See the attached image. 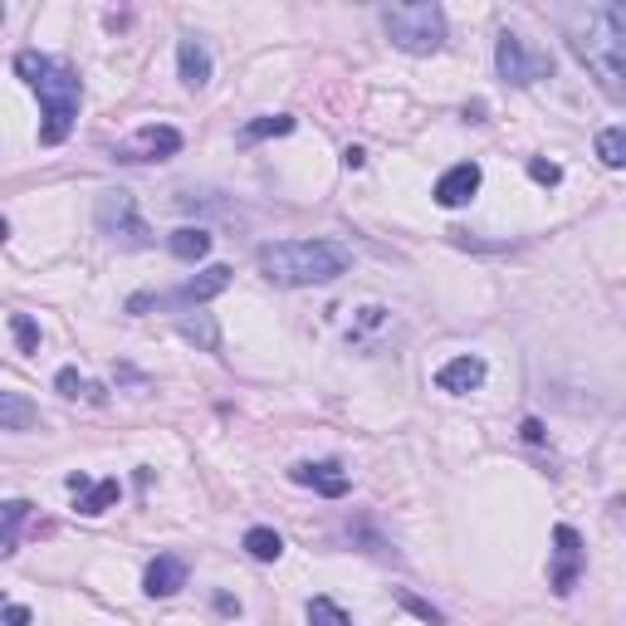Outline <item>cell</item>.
<instances>
[{"instance_id":"cell-31","label":"cell","mask_w":626,"mask_h":626,"mask_svg":"<svg viewBox=\"0 0 626 626\" xmlns=\"http://www.w3.org/2000/svg\"><path fill=\"white\" fill-rule=\"evenodd\" d=\"M215 607H221L225 617H241V602H235V597H225V592H221V597H215Z\"/></svg>"},{"instance_id":"cell-21","label":"cell","mask_w":626,"mask_h":626,"mask_svg":"<svg viewBox=\"0 0 626 626\" xmlns=\"http://www.w3.org/2000/svg\"><path fill=\"white\" fill-rule=\"evenodd\" d=\"M294 132V118L289 113H269V118H255V123H245L241 128V142H265V138H289Z\"/></svg>"},{"instance_id":"cell-19","label":"cell","mask_w":626,"mask_h":626,"mask_svg":"<svg viewBox=\"0 0 626 626\" xmlns=\"http://www.w3.org/2000/svg\"><path fill=\"white\" fill-rule=\"evenodd\" d=\"M54 386H60V396H70V402H78V396H84V402H94V406H104V402H108V386H104V382L78 378L74 368H60V372H54Z\"/></svg>"},{"instance_id":"cell-29","label":"cell","mask_w":626,"mask_h":626,"mask_svg":"<svg viewBox=\"0 0 626 626\" xmlns=\"http://www.w3.org/2000/svg\"><path fill=\"white\" fill-rule=\"evenodd\" d=\"M523 441H529V446H543V421L539 416L523 421Z\"/></svg>"},{"instance_id":"cell-15","label":"cell","mask_w":626,"mask_h":626,"mask_svg":"<svg viewBox=\"0 0 626 626\" xmlns=\"http://www.w3.org/2000/svg\"><path fill=\"white\" fill-rule=\"evenodd\" d=\"M35 426H40V406L25 392L0 386V431H35Z\"/></svg>"},{"instance_id":"cell-13","label":"cell","mask_w":626,"mask_h":626,"mask_svg":"<svg viewBox=\"0 0 626 626\" xmlns=\"http://www.w3.org/2000/svg\"><path fill=\"white\" fill-rule=\"evenodd\" d=\"M436 386L450 396H465L475 392V386H485V358H475V352H460V358H450L446 368L436 372Z\"/></svg>"},{"instance_id":"cell-12","label":"cell","mask_w":626,"mask_h":626,"mask_svg":"<svg viewBox=\"0 0 626 626\" xmlns=\"http://www.w3.org/2000/svg\"><path fill=\"white\" fill-rule=\"evenodd\" d=\"M181 587H187V558L157 553L152 563H147V573H142V592L147 597H177Z\"/></svg>"},{"instance_id":"cell-33","label":"cell","mask_w":626,"mask_h":626,"mask_svg":"<svg viewBox=\"0 0 626 626\" xmlns=\"http://www.w3.org/2000/svg\"><path fill=\"white\" fill-rule=\"evenodd\" d=\"M6 235H10V221H6V215H0V241H6Z\"/></svg>"},{"instance_id":"cell-3","label":"cell","mask_w":626,"mask_h":626,"mask_svg":"<svg viewBox=\"0 0 626 626\" xmlns=\"http://www.w3.org/2000/svg\"><path fill=\"white\" fill-rule=\"evenodd\" d=\"M259 275L279 289H314L348 275L352 255L338 241H269L259 245Z\"/></svg>"},{"instance_id":"cell-26","label":"cell","mask_w":626,"mask_h":626,"mask_svg":"<svg viewBox=\"0 0 626 626\" xmlns=\"http://www.w3.org/2000/svg\"><path fill=\"white\" fill-rule=\"evenodd\" d=\"M396 602H402V607H406V612H416V617H421V622H426V626H446V617H441V612H436V607H431V602H421V597H416V592H396Z\"/></svg>"},{"instance_id":"cell-4","label":"cell","mask_w":626,"mask_h":626,"mask_svg":"<svg viewBox=\"0 0 626 626\" xmlns=\"http://www.w3.org/2000/svg\"><path fill=\"white\" fill-rule=\"evenodd\" d=\"M382 30L386 40L396 44L402 54H441L446 50V10L436 0H412V6H386L382 10Z\"/></svg>"},{"instance_id":"cell-18","label":"cell","mask_w":626,"mask_h":626,"mask_svg":"<svg viewBox=\"0 0 626 626\" xmlns=\"http://www.w3.org/2000/svg\"><path fill=\"white\" fill-rule=\"evenodd\" d=\"M167 250H172L177 259H206L211 255V231H201V225H181V231L167 235Z\"/></svg>"},{"instance_id":"cell-16","label":"cell","mask_w":626,"mask_h":626,"mask_svg":"<svg viewBox=\"0 0 626 626\" xmlns=\"http://www.w3.org/2000/svg\"><path fill=\"white\" fill-rule=\"evenodd\" d=\"M30 499H0V558H10L15 553V543H20V529H25V519H30Z\"/></svg>"},{"instance_id":"cell-34","label":"cell","mask_w":626,"mask_h":626,"mask_svg":"<svg viewBox=\"0 0 626 626\" xmlns=\"http://www.w3.org/2000/svg\"><path fill=\"white\" fill-rule=\"evenodd\" d=\"M0 20H6V6H0Z\"/></svg>"},{"instance_id":"cell-23","label":"cell","mask_w":626,"mask_h":626,"mask_svg":"<svg viewBox=\"0 0 626 626\" xmlns=\"http://www.w3.org/2000/svg\"><path fill=\"white\" fill-rule=\"evenodd\" d=\"M597 157H602V167H612V172L626 162V128L622 123H612V128L597 132Z\"/></svg>"},{"instance_id":"cell-20","label":"cell","mask_w":626,"mask_h":626,"mask_svg":"<svg viewBox=\"0 0 626 626\" xmlns=\"http://www.w3.org/2000/svg\"><path fill=\"white\" fill-rule=\"evenodd\" d=\"M241 549L255 558V563H279V558H284V539H279L275 529H265V523H255V529H245Z\"/></svg>"},{"instance_id":"cell-2","label":"cell","mask_w":626,"mask_h":626,"mask_svg":"<svg viewBox=\"0 0 626 626\" xmlns=\"http://www.w3.org/2000/svg\"><path fill=\"white\" fill-rule=\"evenodd\" d=\"M15 74L40 94V108H44L40 142L60 147L74 132L78 104H84V78H78L74 64L54 60V54H40V50H20L15 54Z\"/></svg>"},{"instance_id":"cell-24","label":"cell","mask_w":626,"mask_h":626,"mask_svg":"<svg viewBox=\"0 0 626 626\" xmlns=\"http://www.w3.org/2000/svg\"><path fill=\"white\" fill-rule=\"evenodd\" d=\"M309 626H352V617L333 597H309Z\"/></svg>"},{"instance_id":"cell-25","label":"cell","mask_w":626,"mask_h":626,"mask_svg":"<svg viewBox=\"0 0 626 626\" xmlns=\"http://www.w3.org/2000/svg\"><path fill=\"white\" fill-rule=\"evenodd\" d=\"M10 328H15L20 352H40V323L30 314H10Z\"/></svg>"},{"instance_id":"cell-8","label":"cell","mask_w":626,"mask_h":626,"mask_svg":"<svg viewBox=\"0 0 626 626\" xmlns=\"http://www.w3.org/2000/svg\"><path fill=\"white\" fill-rule=\"evenodd\" d=\"M583 567H587V549H583V533L573 523H558L553 529V563H549V587L558 597H567L577 583H583Z\"/></svg>"},{"instance_id":"cell-17","label":"cell","mask_w":626,"mask_h":626,"mask_svg":"<svg viewBox=\"0 0 626 626\" xmlns=\"http://www.w3.org/2000/svg\"><path fill=\"white\" fill-rule=\"evenodd\" d=\"M118 499H123V485H118V475H108V480L78 489V514H84V519H98V514H108Z\"/></svg>"},{"instance_id":"cell-7","label":"cell","mask_w":626,"mask_h":626,"mask_svg":"<svg viewBox=\"0 0 626 626\" xmlns=\"http://www.w3.org/2000/svg\"><path fill=\"white\" fill-rule=\"evenodd\" d=\"M495 70L505 84L514 88H529L539 84V78H553V54L549 50H533L523 35H514V30H499L495 40Z\"/></svg>"},{"instance_id":"cell-1","label":"cell","mask_w":626,"mask_h":626,"mask_svg":"<svg viewBox=\"0 0 626 626\" xmlns=\"http://www.w3.org/2000/svg\"><path fill=\"white\" fill-rule=\"evenodd\" d=\"M563 40L577 60L597 74L602 94L626 98V6L607 0V6H587L563 20Z\"/></svg>"},{"instance_id":"cell-28","label":"cell","mask_w":626,"mask_h":626,"mask_svg":"<svg viewBox=\"0 0 626 626\" xmlns=\"http://www.w3.org/2000/svg\"><path fill=\"white\" fill-rule=\"evenodd\" d=\"M0 622H6V626H30L35 617H30V607H15V602L0 597Z\"/></svg>"},{"instance_id":"cell-27","label":"cell","mask_w":626,"mask_h":626,"mask_svg":"<svg viewBox=\"0 0 626 626\" xmlns=\"http://www.w3.org/2000/svg\"><path fill=\"white\" fill-rule=\"evenodd\" d=\"M529 177L539 181V187H558V181H563V167H558V162H543V157H533V162H529Z\"/></svg>"},{"instance_id":"cell-9","label":"cell","mask_w":626,"mask_h":626,"mask_svg":"<svg viewBox=\"0 0 626 626\" xmlns=\"http://www.w3.org/2000/svg\"><path fill=\"white\" fill-rule=\"evenodd\" d=\"M177 152H181V132L167 128V123H147V128H138V138L123 142L113 157L118 162H167Z\"/></svg>"},{"instance_id":"cell-30","label":"cell","mask_w":626,"mask_h":626,"mask_svg":"<svg viewBox=\"0 0 626 626\" xmlns=\"http://www.w3.org/2000/svg\"><path fill=\"white\" fill-rule=\"evenodd\" d=\"M362 162H368V152H362V147H348V152H343V167H352V172H358Z\"/></svg>"},{"instance_id":"cell-22","label":"cell","mask_w":626,"mask_h":626,"mask_svg":"<svg viewBox=\"0 0 626 626\" xmlns=\"http://www.w3.org/2000/svg\"><path fill=\"white\" fill-rule=\"evenodd\" d=\"M181 338H187V343H201L206 352H215L221 348V328H215V318L211 314H197V318H181Z\"/></svg>"},{"instance_id":"cell-10","label":"cell","mask_w":626,"mask_h":626,"mask_svg":"<svg viewBox=\"0 0 626 626\" xmlns=\"http://www.w3.org/2000/svg\"><path fill=\"white\" fill-rule=\"evenodd\" d=\"M289 480L314 489V495H323V499H343L352 489V480L338 470V460H299V465H289Z\"/></svg>"},{"instance_id":"cell-14","label":"cell","mask_w":626,"mask_h":626,"mask_svg":"<svg viewBox=\"0 0 626 626\" xmlns=\"http://www.w3.org/2000/svg\"><path fill=\"white\" fill-rule=\"evenodd\" d=\"M177 70H181V84H187V88H206L211 84V50H206V40L181 35L177 40Z\"/></svg>"},{"instance_id":"cell-5","label":"cell","mask_w":626,"mask_h":626,"mask_svg":"<svg viewBox=\"0 0 626 626\" xmlns=\"http://www.w3.org/2000/svg\"><path fill=\"white\" fill-rule=\"evenodd\" d=\"M94 225L108 235L113 245H123V250H152L157 245V235H152V225L142 221V211H138V201H132V191H98V201H94Z\"/></svg>"},{"instance_id":"cell-11","label":"cell","mask_w":626,"mask_h":626,"mask_svg":"<svg viewBox=\"0 0 626 626\" xmlns=\"http://www.w3.org/2000/svg\"><path fill=\"white\" fill-rule=\"evenodd\" d=\"M480 181H485V172H480V162H455L446 177L436 181V206H446V211H455V206H470L475 201V191H480Z\"/></svg>"},{"instance_id":"cell-32","label":"cell","mask_w":626,"mask_h":626,"mask_svg":"<svg viewBox=\"0 0 626 626\" xmlns=\"http://www.w3.org/2000/svg\"><path fill=\"white\" fill-rule=\"evenodd\" d=\"M465 118H470V123H485V104H480V98H475V104L465 108Z\"/></svg>"},{"instance_id":"cell-6","label":"cell","mask_w":626,"mask_h":626,"mask_svg":"<svg viewBox=\"0 0 626 626\" xmlns=\"http://www.w3.org/2000/svg\"><path fill=\"white\" fill-rule=\"evenodd\" d=\"M231 279H235L231 265H211V269H201L197 279L177 284V289H167V294H132V299H128V314H147V309H162V314H172V309H197V304H211L215 294L231 289Z\"/></svg>"}]
</instances>
